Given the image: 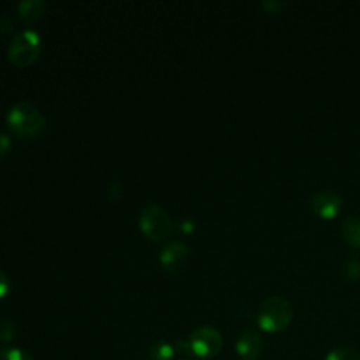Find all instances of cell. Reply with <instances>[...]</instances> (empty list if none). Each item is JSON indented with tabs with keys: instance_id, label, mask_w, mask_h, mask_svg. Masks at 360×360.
Returning <instances> with one entry per match:
<instances>
[{
	"instance_id": "obj_9",
	"label": "cell",
	"mask_w": 360,
	"mask_h": 360,
	"mask_svg": "<svg viewBox=\"0 0 360 360\" xmlns=\"http://www.w3.org/2000/svg\"><path fill=\"white\" fill-rule=\"evenodd\" d=\"M340 235L346 245L360 249V218L347 217L340 225Z\"/></svg>"
},
{
	"instance_id": "obj_3",
	"label": "cell",
	"mask_w": 360,
	"mask_h": 360,
	"mask_svg": "<svg viewBox=\"0 0 360 360\" xmlns=\"http://www.w3.org/2000/svg\"><path fill=\"white\" fill-rule=\"evenodd\" d=\"M139 228L148 239L160 242L172 235L173 222L166 210L158 204H149L141 212Z\"/></svg>"
},
{
	"instance_id": "obj_4",
	"label": "cell",
	"mask_w": 360,
	"mask_h": 360,
	"mask_svg": "<svg viewBox=\"0 0 360 360\" xmlns=\"http://www.w3.org/2000/svg\"><path fill=\"white\" fill-rule=\"evenodd\" d=\"M41 52V38L32 30L17 34L8 46V59L17 68H25L34 63Z\"/></svg>"
},
{
	"instance_id": "obj_16",
	"label": "cell",
	"mask_w": 360,
	"mask_h": 360,
	"mask_svg": "<svg viewBox=\"0 0 360 360\" xmlns=\"http://www.w3.org/2000/svg\"><path fill=\"white\" fill-rule=\"evenodd\" d=\"M173 347H174V352H177L180 354H190L191 356V349H190V345H188L187 339H177L174 342Z\"/></svg>"
},
{
	"instance_id": "obj_7",
	"label": "cell",
	"mask_w": 360,
	"mask_h": 360,
	"mask_svg": "<svg viewBox=\"0 0 360 360\" xmlns=\"http://www.w3.org/2000/svg\"><path fill=\"white\" fill-rule=\"evenodd\" d=\"M263 339L259 332L248 329L243 330L235 345L238 356L243 360H257L263 352Z\"/></svg>"
},
{
	"instance_id": "obj_13",
	"label": "cell",
	"mask_w": 360,
	"mask_h": 360,
	"mask_svg": "<svg viewBox=\"0 0 360 360\" xmlns=\"http://www.w3.org/2000/svg\"><path fill=\"white\" fill-rule=\"evenodd\" d=\"M343 276L349 281H357L360 278V260L357 257H350L343 266Z\"/></svg>"
},
{
	"instance_id": "obj_2",
	"label": "cell",
	"mask_w": 360,
	"mask_h": 360,
	"mask_svg": "<svg viewBox=\"0 0 360 360\" xmlns=\"http://www.w3.org/2000/svg\"><path fill=\"white\" fill-rule=\"evenodd\" d=\"M292 319V307L290 301L280 295H273L266 298L257 312L259 326L270 333L280 332L285 329Z\"/></svg>"
},
{
	"instance_id": "obj_17",
	"label": "cell",
	"mask_w": 360,
	"mask_h": 360,
	"mask_svg": "<svg viewBox=\"0 0 360 360\" xmlns=\"http://www.w3.org/2000/svg\"><path fill=\"white\" fill-rule=\"evenodd\" d=\"M10 291V281H8V277L6 276V273H3L0 270V298L6 297Z\"/></svg>"
},
{
	"instance_id": "obj_14",
	"label": "cell",
	"mask_w": 360,
	"mask_h": 360,
	"mask_svg": "<svg viewBox=\"0 0 360 360\" xmlns=\"http://www.w3.org/2000/svg\"><path fill=\"white\" fill-rule=\"evenodd\" d=\"M0 360H32L28 353L18 347H6L0 352Z\"/></svg>"
},
{
	"instance_id": "obj_8",
	"label": "cell",
	"mask_w": 360,
	"mask_h": 360,
	"mask_svg": "<svg viewBox=\"0 0 360 360\" xmlns=\"http://www.w3.org/2000/svg\"><path fill=\"white\" fill-rule=\"evenodd\" d=\"M187 259V248L181 242H170L160 252V263L167 271L179 270Z\"/></svg>"
},
{
	"instance_id": "obj_11",
	"label": "cell",
	"mask_w": 360,
	"mask_h": 360,
	"mask_svg": "<svg viewBox=\"0 0 360 360\" xmlns=\"http://www.w3.org/2000/svg\"><path fill=\"white\" fill-rule=\"evenodd\" d=\"M149 354L152 360H172L174 354V347L169 342L158 340L150 345Z\"/></svg>"
},
{
	"instance_id": "obj_12",
	"label": "cell",
	"mask_w": 360,
	"mask_h": 360,
	"mask_svg": "<svg viewBox=\"0 0 360 360\" xmlns=\"http://www.w3.org/2000/svg\"><path fill=\"white\" fill-rule=\"evenodd\" d=\"M325 360H360V352L353 347H335L328 352Z\"/></svg>"
},
{
	"instance_id": "obj_5",
	"label": "cell",
	"mask_w": 360,
	"mask_h": 360,
	"mask_svg": "<svg viewBox=\"0 0 360 360\" xmlns=\"http://www.w3.org/2000/svg\"><path fill=\"white\" fill-rule=\"evenodd\" d=\"M191 356L200 359H210L217 356L222 349V335L212 326H201L190 333L187 338Z\"/></svg>"
},
{
	"instance_id": "obj_6",
	"label": "cell",
	"mask_w": 360,
	"mask_h": 360,
	"mask_svg": "<svg viewBox=\"0 0 360 360\" xmlns=\"http://www.w3.org/2000/svg\"><path fill=\"white\" fill-rule=\"evenodd\" d=\"M311 210L322 219H332L342 210V198L330 190L319 191L311 198Z\"/></svg>"
},
{
	"instance_id": "obj_1",
	"label": "cell",
	"mask_w": 360,
	"mask_h": 360,
	"mask_svg": "<svg viewBox=\"0 0 360 360\" xmlns=\"http://www.w3.org/2000/svg\"><path fill=\"white\" fill-rule=\"evenodd\" d=\"M8 128L22 138H37L45 131V118L30 101H20L7 114Z\"/></svg>"
},
{
	"instance_id": "obj_19",
	"label": "cell",
	"mask_w": 360,
	"mask_h": 360,
	"mask_svg": "<svg viewBox=\"0 0 360 360\" xmlns=\"http://www.w3.org/2000/svg\"><path fill=\"white\" fill-rule=\"evenodd\" d=\"M13 30V21L7 14L0 15V32H10Z\"/></svg>"
},
{
	"instance_id": "obj_10",
	"label": "cell",
	"mask_w": 360,
	"mask_h": 360,
	"mask_svg": "<svg viewBox=\"0 0 360 360\" xmlns=\"http://www.w3.org/2000/svg\"><path fill=\"white\" fill-rule=\"evenodd\" d=\"M45 11V1L42 0H24L18 4L20 18L25 22L37 21Z\"/></svg>"
},
{
	"instance_id": "obj_18",
	"label": "cell",
	"mask_w": 360,
	"mask_h": 360,
	"mask_svg": "<svg viewBox=\"0 0 360 360\" xmlns=\"http://www.w3.org/2000/svg\"><path fill=\"white\" fill-rule=\"evenodd\" d=\"M10 146H11L10 138L4 134H0V159L7 155V152L10 150Z\"/></svg>"
},
{
	"instance_id": "obj_15",
	"label": "cell",
	"mask_w": 360,
	"mask_h": 360,
	"mask_svg": "<svg viewBox=\"0 0 360 360\" xmlns=\"http://www.w3.org/2000/svg\"><path fill=\"white\" fill-rule=\"evenodd\" d=\"M15 335L14 325L10 321H3L0 323V339L3 342H10Z\"/></svg>"
}]
</instances>
